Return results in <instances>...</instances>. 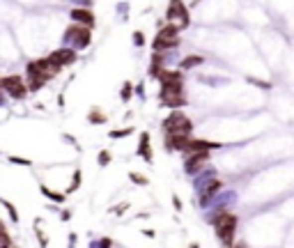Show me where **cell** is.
<instances>
[{"label": "cell", "instance_id": "1", "mask_svg": "<svg viewBox=\"0 0 294 248\" xmlns=\"http://www.w3.org/2000/svg\"><path fill=\"white\" fill-rule=\"evenodd\" d=\"M211 225L216 228V237L225 246H232V237L237 230V216L234 214H218L216 219H211Z\"/></svg>", "mask_w": 294, "mask_h": 248}, {"label": "cell", "instance_id": "2", "mask_svg": "<svg viewBox=\"0 0 294 248\" xmlns=\"http://www.w3.org/2000/svg\"><path fill=\"white\" fill-rule=\"evenodd\" d=\"M191 129H193L191 120L186 118L182 111L170 113V118L163 122V131L166 133H191Z\"/></svg>", "mask_w": 294, "mask_h": 248}, {"label": "cell", "instance_id": "3", "mask_svg": "<svg viewBox=\"0 0 294 248\" xmlns=\"http://www.w3.org/2000/svg\"><path fill=\"white\" fill-rule=\"evenodd\" d=\"M0 85H2V90L5 92H9V97H14V99H21V97H25V85L23 81H21V76H7L0 81Z\"/></svg>", "mask_w": 294, "mask_h": 248}, {"label": "cell", "instance_id": "4", "mask_svg": "<svg viewBox=\"0 0 294 248\" xmlns=\"http://www.w3.org/2000/svg\"><path fill=\"white\" fill-rule=\"evenodd\" d=\"M67 37L76 41V46H81V48H85L88 44H90V39H92L90 28H88V25H85V28H83V25H72V28L67 30Z\"/></svg>", "mask_w": 294, "mask_h": 248}, {"label": "cell", "instance_id": "5", "mask_svg": "<svg viewBox=\"0 0 294 248\" xmlns=\"http://www.w3.org/2000/svg\"><path fill=\"white\" fill-rule=\"evenodd\" d=\"M48 62L53 67H62V65H72L74 60H76V53H74L72 48H60V51H55V53L48 55Z\"/></svg>", "mask_w": 294, "mask_h": 248}, {"label": "cell", "instance_id": "6", "mask_svg": "<svg viewBox=\"0 0 294 248\" xmlns=\"http://www.w3.org/2000/svg\"><path fill=\"white\" fill-rule=\"evenodd\" d=\"M209 159V149H200V152H191L189 161H186V172H196L204 165V161Z\"/></svg>", "mask_w": 294, "mask_h": 248}, {"label": "cell", "instance_id": "7", "mask_svg": "<svg viewBox=\"0 0 294 248\" xmlns=\"http://www.w3.org/2000/svg\"><path fill=\"white\" fill-rule=\"evenodd\" d=\"M182 18V23H184V28L189 25V9H186V5L182 2V0H173L168 7V18Z\"/></svg>", "mask_w": 294, "mask_h": 248}, {"label": "cell", "instance_id": "8", "mask_svg": "<svg viewBox=\"0 0 294 248\" xmlns=\"http://www.w3.org/2000/svg\"><path fill=\"white\" fill-rule=\"evenodd\" d=\"M221 147V142H209V140H186L184 149L182 152H200V149H216Z\"/></svg>", "mask_w": 294, "mask_h": 248}, {"label": "cell", "instance_id": "9", "mask_svg": "<svg viewBox=\"0 0 294 248\" xmlns=\"http://www.w3.org/2000/svg\"><path fill=\"white\" fill-rule=\"evenodd\" d=\"M221 186H223V182H221V179H209V182L204 184L202 193H200V205H207L211 195L216 193V191H221Z\"/></svg>", "mask_w": 294, "mask_h": 248}, {"label": "cell", "instance_id": "10", "mask_svg": "<svg viewBox=\"0 0 294 248\" xmlns=\"http://www.w3.org/2000/svg\"><path fill=\"white\" fill-rule=\"evenodd\" d=\"M180 46V39L177 37H156L154 39V51H163V48H175Z\"/></svg>", "mask_w": 294, "mask_h": 248}, {"label": "cell", "instance_id": "11", "mask_svg": "<svg viewBox=\"0 0 294 248\" xmlns=\"http://www.w3.org/2000/svg\"><path fill=\"white\" fill-rule=\"evenodd\" d=\"M72 18L78 21V23H85V25L95 23V14H92L90 9H72Z\"/></svg>", "mask_w": 294, "mask_h": 248}, {"label": "cell", "instance_id": "12", "mask_svg": "<svg viewBox=\"0 0 294 248\" xmlns=\"http://www.w3.org/2000/svg\"><path fill=\"white\" fill-rule=\"evenodd\" d=\"M186 140H189V133H168V145L173 149H184Z\"/></svg>", "mask_w": 294, "mask_h": 248}, {"label": "cell", "instance_id": "13", "mask_svg": "<svg viewBox=\"0 0 294 248\" xmlns=\"http://www.w3.org/2000/svg\"><path fill=\"white\" fill-rule=\"evenodd\" d=\"M138 154L145 156L150 161L152 159V152H150V133H140V147H138Z\"/></svg>", "mask_w": 294, "mask_h": 248}, {"label": "cell", "instance_id": "14", "mask_svg": "<svg viewBox=\"0 0 294 248\" xmlns=\"http://www.w3.org/2000/svg\"><path fill=\"white\" fill-rule=\"evenodd\" d=\"M163 101H166V106H170V108L186 106V97H184V92H182V95H170V97H163Z\"/></svg>", "mask_w": 294, "mask_h": 248}, {"label": "cell", "instance_id": "15", "mask_svg": "<svg viewBox=\"0 0 294 248\" xmlns=\"http://www.w3.org/2000/svg\"><path fill=\"white\" fill-rule=\"evenodd\" d=\"M196 65H202V55H189L186 60H182V69H191V67Z\"/></svg>", "mask_w": 294, "mask_h": 248}, {"label": "cell", "instance_id": "16", "mask_svg": "<svg viewBox=\"0 0 294 248\" xmlns=\"http://www.w3.org/2000/svg\"><path fill=\"white\" fill-rule=\"evenodd\" d=\"M177 32H180V25H166V28H161L159 35L161 37H177Z\"/></svg>", "mask_w": 294, "mask_h": 248}, {"label": "cell", "instance_id": "17", "mask_svg": "<svg viewBox=\"0 0 294 248\" xmlns=\"http://www.w3.org/2000/svg\"><path fill=\"white\" fill-rule=\"evenodd\" d=\"M42 193H44V195H48V198H51V200H55V202H62V200H65V195L53 193V191L46 189V186H42Z\"/></svg>", "mask_w": 294, "mask_h": 248}, {"label": "cell", "instance_id": "18", "mask_svg": "<svg viewBox=\"0 0 294 248\" xmlns=\"http://www.w3.org/2000/svg\"><path fill=\"white\" fill-rule=\"evenodd\" d=\"M0 246H12V239L5 235V228L0 225Z\"/></svg>", "mask_w": 294, "mask_h": 248}, {"label": "cell", "instance_id": "19", "mask_svg": "<svg viewBox=\"0 0 294 248\" xmlns=\"http://www.w3.org/2000/svg\"><path fill=\"white\" fill-rule=\"evenodd\" d=\"M108 161H110V154H108V152H101V154H99V163H101V165H108Z\"/></svg>", "mask_w": 294, "mask_h": 248}, {"label": "cell", "instance_id": "20", "mask_svg": "<svg viewBox=\"0 0 294 248\" xmlns=\"http://www.w3.org/2000/svg\"><path fill=\"white\" fill-rule=\"evenodd\" d=\"M2 205H5V207H7V212L12 214V221H18V214H16V209H14V207H12V205H9V202H2Z\"/></svg>", "mask_w": 294, "mask_h": 248}, {"label": "cell", "instance_id": "21", "mask_svg": "<svg viewBox=\"0 0 294 248\" xmlns=\"http://www.w3.org/2000/svg\"><path fill=\"white\" fill-rule=\"evenodd\" d=\"M131 179H133L136 184H147V179H145L143 175H138V172H131Z\"/></svg>", "mask_w": 294, "mask_h": 248}, {"label": "cell", "instance_id": "22", "mask_svg": "<svg viewBox=\"0 0 294 248\" xmlns=\"http://www.w3.org/2000/svg\"><path fill=\"white\" fill-rule=\"evenodd\" d=\"M129 97H131V85H129V83H126V85H124V90H122V99H129Z\"/></svg>", "mask_w": 294, "mask_h": 248}, {"label": "cell", "instance_id": "23", "mask_svg": "<svg viewBox=\"0 0 294 248\" xmlns=\"http://www.w3.org/2000/svg\"><path fill=\"white\" fill-rule=\"evenodd\" d=\"M251 83H253V85H260V88H267V90L271 88L269 83H264V81H258V78H251Z\"/></svg>", "mask_w": 294, "mask_h": 248}, {"label": "cell", "instance_id": "24", "mask_svg": "<svg viewBox=\"0 0 294 248\" xmlns=\"http://www.w3.org/2000/svg\"><path fill=\"white\" fill-rule=\"evenodd\" d=\"M90 122H103V115H99V113H90Z\"/></svg>", "mask_w": 294, "mask_h": 248}, {"label": "cell", "instance_id": "25", "mask_svg": "<svg viewBox=\"0 0 294 248\" xmlns=\"http://www.w3.org/2000/svg\"><path fill=\"white\" fill-rule=\"evenodd\" d=\"M78 182H81V172H76V175H74V184H72V189H69V191H76L78 189Z\"/></svg>", "mask_w": 294, "mask_h": 248}, {"label": "cell", "instance_id": "26", "mask_svg": "<svg viewBox=\"0 0 294 248\" xmlns=\"http://www.w3.org/2000/svg\"><path fill=\"white\" fill-rule=\"evenodd\" d=\"M126 133H131V129H124V131H113L110 136H113V138H120V136H126Z\"/></svg>", "mask_w": 294, "mask_h": 248}, {"label": "cell", "instance_id": "27", "mask_svg": "<svg viewBox=\"0 0 294 248\" xmlns=\"http://www.w3.org/2000/svg\"><path fill=\"white\" fill-rule=\"evenodd\" d=\"M133 39H136V44H138V46H143V44H145L143 32H136V37H133Z\"/></svg>", "mask_w": 294, "mask_h": 248}, {"label": "cell", "instance_id": "28", "mask_svg": "<svg viewBox=\"0 0 294 248\" xmlns=\"http://www.w3.org/2000/svg\"><path fill=\"white\" fill-rule=\"evenodd\" d=\"M9 161H12V163H18V165H30V161H25V159H14V156H12Z\"/></svg>", "mask_w": 294, "mask_h": 248}, {"label": "cell", "instance_id": "29", "mask_svg": "<svg viewBox=\"0 0 294 248\" xmlns=\"http://www.w3.org/2000/svg\"><path fill=\"white\" fill-rule=\"evenodd\" d=\"M0 104H2V95H0Z\"/></svg>", "mask_w": 294, "mask_h": 248}]
</instances>
